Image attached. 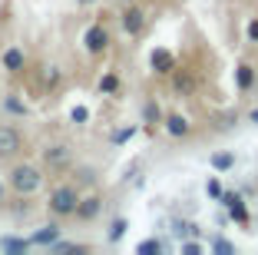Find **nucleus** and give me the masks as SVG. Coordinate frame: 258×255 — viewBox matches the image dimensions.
I'll list each match as a JSON object with an SVG mask.
<instances>
[{"label": "nucleus", "mask_w": 258, "mask_h": 255, "mask_svg": "<svg viewBox=\"0 0 258 255\" xmlns=\"http://www.w3.org/2000/svg\"><path fill=\"white\" fill-rule=\"evenodd\" d=\"M10 186H14V192L17 195H30V192H37L40 186H43V176H40V169L37 166H14L10 169Z\"/></svg>", "instance_id": "1"}, {"label": "nucleus", "mask_w": 258, "mask_h": 255, "mask_svg": "<svg viewBox=\"0 0 258 255\" xmlns=\"http://www.w3.org/2000/svg\"><path fill=\"white\" fill-rule=\"evenodd\" d=\"M50 212L53 216H76V206H80V189L76 186H56L53 192H50Z\"/></svg>", "instance_id": "2"}, {"label": "nucleus", "mask_w": 258, "mask_h": 255, "mask_svg": "<svg viewBox=\"0 0 258 255\" xmlns=\"http://www.w3.org/2000/svg\"><path fill=\"white\" fill-rule=\"evenodd\" d=\"M83 43H86V50H90V53H103L109 46V30L103 27V23H93L90 30L83 33Z\"/></svg>", "instance_id": "3"}, {"label": "nucleus", "mask_w": 258, "mask_h": 255, "mask_svg": "<svg viewBox=\"0 0 258 255\" xmlns=\"http://www.w3.org/2000/svg\"><path fill=\"white\" fill-rule=\"evenodd\" d=\"M20 133H17L14 126H0V159H10L20 152Z\"/></svg>", "instance_id": "4"}, {"label": "nucleus", "mask_w": 258, "mask_h": 255, "mask_svg": "<svg viewBox=\"0 0 258 255\" xmlns=\"http://www.w3.org/2000/svg\"><path fill=\"white\" fill-rule=\"evenodd\" d=\"M143 27H146V14L139 7H133V4H126V10H122V30L129 37H136V33H143Z\"/></svg>", "instance_id": "5"}, {"label": "nucleus", "mask_w": 258, "mask_h": 255, "mask_svg": "<svg viewBox=\"0 0 258 255\" xmlns=\"http://www.w3.org/2000/svg\"><path fill=\"white\" fill-rule=\"evenodd\" d=\"M222 202L228 206V216L235 219V222L248 225V209H245V202H242V199H238L235 192H222Z\"/></svg>", "instance_id": "6"}, {"label": "nucleus", "mask_w": 258, "mask_h": 255, "mask_svg": "<svg viewBox=\"0 0 258 255\" xmlns=\"http://www.w3.org/2000/svg\"><path fill=\"white\" fill-rule=\"evenodd\" d=\"M43 163L50 166V169L70 166V146H50V149H43Z\"/></svg>", "instance_id": "7"}, {"label": "nucleus", "mask_w": 258, "mask_h": 255, "mask_svg": "<svg viewBox=\"0 0 258 255\" xmlns=\"http://www.w3.org/2000/svg\"><path fill=\"white\" fill-rule=\"evenodd\" d=\"M149 63H152V70H156L159 76H172V70H175V57L169 50H156Z\"/></svg>", "instance_id": "8"}, {"label": "nucleus", "mask_w": 258, "mask_h": 255, "mask_svg": "<svg viewBox=\"0 0 258 255\" xmlns=\"http://www.w3.org/2000/svg\"><path fill=\"white\" fill-rule=\"evenodd\" d=\"M99 209H103V199H99V195H90V199H80V206H76V216L86 219V222H93V219L99 216Z\"/></svg>", "instance_id": "9"}, {"label": "nucleus", "mask_w": 258, "mask_h": 255, "mask_svg": "<svg viewBox=\"0 0 258 255\" xmlns=\"http://www.w3.org/2000/svg\"><path fill=\"white\" fill-rule=\"evenodd\" d=\"M166 129H169V136H189L192 133V123L185 120V116H179V113H172V116H166Z\"/></svg>", "instance_id": "10"}, {"label": "nucleus", "mask_w": 258, "mask_h": 255, "mask_svg": "<svg viewBox=\"0 0 258 255\" xmlns=\"http://www.w3.org/2000/svg\"><path fill=\"white\" fill-rule=\"evenodd\" d=\"M56 239H60V225H43L30 239V245H56Z\"/></svg>", "instance_id": "11"}, {"label": "nucleus", "mask_w": 258, "mask_h": 255, "mask_svg": "<svg viewBox=\"0 0 258 255\" xmlns=\"http://www.w3.org/2000/svg\"><path fill=\"white\" fill-rule=\"evenodd\" d=\"M172 90L182 93V96H189V93L196 90V83H192V76L185 73V70H172Z\"/></svg>", "instance_id": "12"}, {"label": "nucleus", "mask_w": 258, "mask_h": 255, "mask_svg": "<svg viewBox=\"0 0 258 255\" xmlns=\"http://www.w3.org/2000/svg\"><path fill=\"white\" fill-rule=\"evenodd\" d=\"M23 63H27V57H23V50H17V46H10V50L4 53V70H10V73L23 70Z\"/></svg>", "instance_id": "13"}, {"label": "nucleus", "mask_w": 258, "mask_h": 255, "mask_svg": "<svg viewBox=\"0 0 258 255\" xmlns=\"http://www.w3.org/2000/svg\"><path fill=\"white\" fill-rule=\"evenodd\" d=\"M143 120L149 123V126L162 123V110H159V103H156V99H146V103H143Z\"/></svg>", "instance_id": "14"}, {"label": "nucleus", "mask_w": 258, "mask_h": 255, "mask_svg": "<svg viewBox=\"0 0 258 255\" xmlns=\"http://www.w3.org/2000/svg\"><path fill=\"white\" fill-rule=\"evenodd\" d=\"M235 80H238V90H251V83H255V70H251L248 63H242V67L235 70Z\"/></svg>", "instance_id": "15"}, {"label": "nucleus", "mask_w": 258, "mask_h": 255, "mask_svg": "<svg viewBox=\"0 0 258 255\" xmlns=\"http://www.w3.org/2000/svg\"><path fill=\"white\" fill-rule=\"evenodd\" d=\"M99 93H106V96H116V93H119V76H116V73H106L103 80H99Z\"/></svg>", "instance_id": "16"}, {"label": "nucleus", "mask_w": 258, "mask_h": 255, "mask_svg": "<svg viewBox=\"0 0 258 255\" xmlns=\"http://www.w3.org/2000/svg\"><path fill=\"white\" fill-rule=\"evenodd\" d=\"M212 166L219 169V173H225V169H232V166H235V156H232V152H215V156H212Z\"/></svg>", "instance_id": "17"}, {"label": "nucleus", "mask_w": 258, "mask_h": 255, "mask_svg": "<svg viewBox=\"0 0 258 255\" xmlns=\"http://www.w3.org/2000/svg\"><path fill=\"white\" fill-rule=\"evenodd\" d=\"M136 136V126H122V129H116L113 133V146H122V143H129Z\"/></svg>", "instance_id": "18"}, {"label": "nucleus", "mask_w": 258, "mask_h": 255, "mask_svg": "<svg viewBox=\"0 0 258 255\" xmlns=\"http://www.w3.org/2000/svg\"><path fill=\"white\" fill-rule=\"evenodd\" d=\"M122 235H126V219H116V222L109 225V242H119Z\"/></svg>", "instance_id": "19"}, {"label": "nucleus", "mask_w": 258, "mask_h": 255, "mask_svg": "<svg viewBox=\"0 0 258 255\" xmlns=\"http://www.w3.org/2000/svg\"><path fill=\"white\" fill-rule=\"evenodd\" d=\"M0 245L7 248V252H27V248H30V242H23V239H4Z\"/></svg>", "instance_id": "20"}, {"label": "nucleus", "mask_w": 258, "mask_h": 255, "mask_svg": "<svg viewBox=\"0 0 258 255\" xmlns=\"http://www.w3.org/2000/svg\"><path fill=\"white\" fill-rule=\"evenodd\" d=\"M159 242H156V239H146V242H139V248H136V252L139 255H159Z\"/></svg>", "instance_id": "21"}, {"label": "nucleus", "mask_w": 258, "mask_h": 255, "mask_svg": "<svg viewBox=\"0 0 258 255\" xmlns=\"http://www.w3.org/2000/svg\"><path fill=\"white\" fill-rule=\"evenodd\" d=\"M189 232H196V225H189V222H179V219L172 222V235H175V239H185Z\"/></svg>", "instance_id": "22"}, {"label": "nucleus", "mask_w": 258, "mask_h": 255, "mask_svg": "<svg viewBox=\"0 0 258 255\" xmlns=\"http://www.w3.org/2000/svg\"><path fill=\"white\" fill-rule=\"evenodd\" d=\"M4 106H7L10 113H17V116H23V113H27V106H23L17 96H7V99H4Z\"/></svg>", "instance_id": "23"}, {"label": "nucleus", "mask_w": 258, "mask_h": 255, "mask_svg": "<svg viewBox=\"0 0 258 255\" xmlns=\"http://www.w3.org/2000/svg\"><path fill=\"white\" fill-rule=\"evenodd\" d=\"M209 195H212V199H222V186H219V179H209Z\"/></svg>", "instance_id": "24"}, {"label": "nucleus", "mask_w": 258, "mask_h": 255, "mask_svg": "<svg viewBox=\"0 0 258 255\" xmlns=\"http://www.w3.org/2000/svg\"><path fill=\"white\" fill-rule=\"evenodd\" d=\"M86 116H90V113H86V110H83V106H76V110H73V113H70V120H73V123H83V120H86Z\"/></svg>", "instance_id": "25"}, {"label": "nucleus", "mask_w": 258, "mask_h": 255, "mask_svg": "<svg viewBox=\"0 0 258 255\" xmlns=\"http://www.w3.org/2000/svg\"><path fill=\"white\" fill-rule=\"evenodd\" d=\"M76 176H80V182H83V186H90V182H93V169H80Z\"/></svg>", "instance_id": "26"}, {"label": "nucleus", "mask_w": 258, "mask_h": 255, "mask_svg": "<svg viewBox=\"0 0 258 255\" xmlns=\"http://www.w3.org/2000/svg\"><path fill=\"white\" fill-rule=\"evenodd\" d=\"M248 37H251V43H258V20L248 23Z\"/></svg>", "instance_id": "27"}, {"label": "nucleus", "mask_w": 258, "mask_h": 255, "mask_svg": "<svg viewBox=\"0 0 258 255\" xmlns=\"http://www.w3.org/2000/svg\"><path fill=\"white\" fill-rule=\"evenodd\" d=\"M215 252H235V248L228 245V242H225V239H219V242H215Z\"/></svg>", "instance_id": "28"}, {"label": "nucleus", "mask_w": 258, "mask_h": 255, "mask_svg": "<svg viewBox=\"0 0 258 255\" xmlns=\"http://www.w3.org/2000/svg\"><path fill=\"white\" fill-rule=\"evenodd\" d=\"M182 252H185V255H196V252H199V245H196V242H185Z\"/></svg>", "instance_id": "29"}, {"label": "nucleus", "mask_w": 258, "mask_h": 255, "mask_svg": "<svg viewBox=\"0 0 258 255\" xmlns=\"http://www.w3.org/2000/svg\"><path fill=\"white\" fill-rule=\"evenodd\" d=\"M248 120H251V123H255V126H258V106H255V110L248 113Z\"/></svg>", "instance_id": "30"}, {"label": "nucleus", "mask_w": 258, "mask_h": 255, "mask_svg": "<svg viewBox=\"0 0 258 255\" xmlns=\"http://www.w3.org/2000/svg\"><path fill=\"white\" fill-rule=\"evenodd\" d=\"M119 4H136V0H119Z\"/></svg>", "instance_id": "31"}, {"label": "nucleus", "mask_w": 258, "mask_h": 255, "mask_svg": "<svg viewBox=\"0 0 258 255\" xmlns=\"http://www.w3.org/2000/svg\"><path fill=\"white\" fill-rule=\"evenodd\" d=\"M0 202H4V186H0Z\"/></svg>", "instance_id": "32"}, {"label": "nucleus", "mask_w": 258, "mask_h": 255, "mask_svg": "<svg viewBox=\"0 0 258 255\" xmlns=\"http://www.w3.org/2000/svg\"><path fill=\"white\" fill-rule=\"evenodd\" d=\"M80 4H96V0H80Z\"/></svg>", "instance_id": "33"}]
</instances>
